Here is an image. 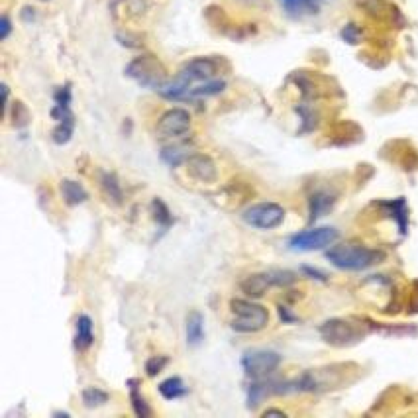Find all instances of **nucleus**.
<instances>
[{
	"label": "nucleus",
	"instance_id": "a211bd4d",
	"mask_svg": "<svg viewBox=\"0 0 418 418\" xmlns=\"http://www.w3.org/2000/svg\"><path fill=\"white\" fill-rule=\"evenodd\" d=\"M109 398H110L109 393L99 387H89L83 391V405H85L87 408L102 407V405H106V403H109Z\"/></svg>",
	"mask_w": 418,
	"mask_h": 418
},
{
	"label": "nucleus",
	"instance_id": "39448f33",
	"mask_svg": "<svg viewBox=\"0 0 418 418\" xmlns=\"http://www.w3.org/2000/svg\"><path fill=\"white\" fill-rule=\"evenodd\" d=\"M320 336L332 346H351L365 336L361 324L346 319H332L320 326Z\"/></svg>",
	"mask_w": 418,
	"mask_h": 418
},
{
	"label": "nucleus",
	"instance_id": "dca6fc26",
	"mask_svg": "<svg viewBox=\"0 0 418 418\" xmlns=\"http://www.w3.org/2000/svg\"><path fill=\"white\" fill-rule=\"evenodd\" d=\"M190 155L193 153H190L187 144H175V146H167V148L161 150V160L165 161L167 165H171V167H177L181 163H185Z\"/></svg>",
	"mask_w": 418,
	"mask_h": 418
},
{
	"label": "nucleus",
	"instance_id": "1a4fd4ad",
	"mask_svg": "<svg viewBox=\"0 0 418 418\" xmlns=\"http://www.w3.org/2000/svg\"><path fill=\"white\" fill-rule=\"evenodd\" d=\"M190 128V114L185 109H169L158 120V134L160 138L175 139L183 138Z\"/></svg>",
	"mask_w": 418,
	"mask_h": 418
},
{
	"label": "nucleus",
	"instance_id": "5701e85b",
	"mask_svg": "<svg viewBox=\"0 0 418 418\" xmlns=\"http://www.w3.org/2000/svg\"><path fill=\"white\" fill-rule=\"evenodd\" d=\"M332 202L334 199L328 197V195H324V193H319V195H314L312 199H310V212H312V218H319L322 216L326 210L332 207Z\"/></svg>",
	"mask_w": 418,
	"mask_h": 418
},
{
	"label": "nucleus",
	"instance_id": "4be33fe9",
	"mask_svg": "<svg viewBox=\"0 0 418 418\" xmlns=\"http://www.w3.org/2000/svg\"><path fill=\"white\" fill-rule=\"evenodd\" d=\"M100 181H102V187H104L110 199L114 200V202H120L122 200V187H120L116 175L114 173H102V179Z\"/></svg>",
	"mask_w": 418,
	"mask_h": 418
},
{
	"label": "nucleus",
	"instance_id": "423d86ee",
	"mask_svg": "<svg viewBox=\"0 0 418 418\" xmlns=\"http://www.w3.org/2000/svg\"><path fill=\"white\" fill-rule=\"evenodd\" d=\"M279 365H281V356L275 351H269V349H253V351L244 354V358H242L244 373L256 381H261L271 375Z\"/></svg>",
	"mask_w": 418,
	"mask_h": 418
},
{
	"label": "nucleus",
	"instance_id": "ddd939ff",
	"mask_svg": "<svg viewBox=\"0 0 418 418\" xmlns=\"http://www.w3.org/2000/svg\"><path fill=\"white\" fill-rule=\"evenodd\" d=\"M95 342V332H92V320L87 314H81L75 324V348L79 351H87Z\"/></svg>",
	"mask_w": 418,
	"mask_h": 418
},
{
	"label": "nucleus",
	"instance_id": "393cba45",
	"mask_svg": "<svg viewBox=\"0 0 418 418\" xmlns=\"http://www.w3.org/2000/svg\"><path fill=\"white\" fill-rule=\"evenodd\" d=\"M167 363H169V358H165V356H153L146 361V373H148V377H155V375H160L163 369L167 368Z\"/></svg>",
	"mask_w": 418,
	"mask_h": 418
},
{
	"label": "nucleus",
	"instance_id": "6ab92c4d",
	"mask_svg": "<svg viewBox=\"0 0 418 418\" xmlns=\"http://www.w3.org/2000/svg\"><path fill=\"white\" fill-rule=\"evenodd\" d=\"M130 385V398H132V407H134V412L138 414V417H148L150 414V407H148V403H146V398L139 395V389H138V379H130L128 381Z\"/></svg>",
	"mask_w": 418,
	"mask_h": 418
},
{
	"label": "nucleus",
	"instance_id": "f257e3e1",
	"mask_svg": "<svg viewBox=\"0 0 418 418\" xmlns=\"http://www.w3.org/2000/svg\"><path fill=\"white\" fill-rule=\"evenodd\" d=\"M326 258L338 269L361 271V269H368L379 263V259H383V253H379L377 249L358 246V244H340L326 251Z\"/></svg>",
	"mask_w": 418,
	"mask_h": 418
},
{
	"label": "nucleus",
	"instance_id": "c85d7f7f",
	"mask_svg": "<svg viewBox=\"0 0 418 418\" xmlns=\"http://www.w3.org/2000/svg\"><path fill=\"white\" fill-rule=\"evenodd\" d=\"M263 414H265V417H269V414H279V417H285V412H283V410H277V408H267Z\"/></svg>",
	"mask_w": 418,
	"mask_h": 418
},
{
	"label": "nucleus",
	"instance_id": "2eb2a0df",
	"mask_svg": "<svg viewBox=\"0 0 418 418\" xmlns=\"http://www.w3.org/2000/svg\"><path fill=\"white\" fill-rule=\"evenodd\" d=\"M226 89V83L220 79H210L200 83L197 87H190L189 92H187V99H202V97H214V95H220L222 90Z\"/></svg>",
	"mask_w": 418,
	"mask_h": 418
},
{
	"label": "nucleus",
	"instance_id": "f03ea898",
	"mask_svg": "<svg viewBox=\"0 0 418 418\" xmlns=\"http://www.w3.org/2000/svg\"><path fill=\"white\" fill-rule=\"evenodd\" d=\"M126 77H130L132 81H136L138 85L146 87L151 90H160L169 77H167V69L163 67L158 57L153 55H139L136 60H132L126 65Z\"/></svg>",
	"mask_w": 418,
	"mask_h": 418
},
{
	"label": "nucleus",
	"instance_id": "f8f14e48",
	"mask_svg": "<svg viewBox=\"0 0 418 418\" xmlns=\"http://www.w3.org/2000/svg\"><path fill=\"white\" fill-rule=\"evenodd\" d=\"M60 189L61 197H63V200H65L69 207H79V204L87 202V199H89V193H87V189L81 185L79 181L63 179L61 181Z\"/></svg>",
	"mask_w": 418,
	"mask_h": 418
},
{
	"label": "nucleus",
	"instance_id": "9d476101",
	"mask_svg": "<svg viewBox=\"0 0 418 418\" xmlns=\"http://www.w3.org/2000/svg\"><path fill=\"white\" fill-rule=\"evenodd\" d=\"M179 73L195 87V83H204V81L214 79L216 73H218V65H216V61L210 60V57H195V60L187 61Z\"/></svg>",
	"mask_w": 418,
	"mask_h": 418
},
{
	"label": "nucleus",
	"instance_id": "0eeeda50",
	"mask_svg": "<svg viewBox=\"0 0 418 418\" xmlns=\"http://www.w3.org/2000/svg\"><path fill=\"white\" fill-rule=\"evenodd\" d=\"M338 238V232L334 228H312L299 232L289 238V248L295 251H316V249H324L332 246Z\"/></svg>",
	"mask_w": 418,
	"mask_h": 418
},
{
	"label": "nucleus",
	"instance_id": "7ed1b4c3",
	"mask_svg": "<svg viewBox=\"0 0 418 418\" xmlns=\"http://www.w3.org/2000/svg\"><path fill=\"white\" fill-rule=\"evenodd\" d=\"M230 309L234 314L232 330H236L239 334H256L269 324L267 309L251 300L234 299L230 302Z\"/></svg>",
	"mask_w": 418,
	"mask_h": 418
},
{
	"label": "nucleus",
	"instance_id": "412c9836",
	"mask_svg": "<svg viewBox=\"0 0 418 418\" xmlns=\"http://www.w3.org/2000/svg\"><path fill=\"white\" fill-rule=\"evenodd\" d=\"M283 6L291 14H302V12H319L320 0H281Z\"/></svg>",
	"mask_w": 418,
	"mask_h": 418
},
{
	"label": "nucleus",
	"instance_id": "bb28decb",
	"mask_svg": "<svg viewBox=\"0 0 418 418\" xmlns=\"http://www.w3.org/2000/svg\"><path fill=\"white\" fill-rule=\"evenodd\" d=\"M12 32V24H11V18L8 16H2L0 18V40H8V36H11Z\"/></svg>",
	"mask_w": 418,
	"mask_h": 418
},
{
	"label": "nucleus",
	"instance_id": "20e7f679",
	"mask_svg": "<svg viewBox=\"0 0 418 418\" xmlns=\"http://www.w3.org/2000/svg\"><path fill=\"white\" fill-rule=\"evenodd\" d=\"M242 220L258 230H273L283 224L285 209L277 202H258L242 212Z\"/></svg>",
	"mask_w": 418,
	"mask_h": 418
},
{
	"label": "nucleus",
	"instance_id": "f3484780",
	"mask_svg": "<svg viewBox=\"0 0 418 418\" xmlns=\"http://www.w3.org/2000/svg\"><path fill=\"white\" fill-rule=\"evenodd\" d=\"M160 393L163 398L175 400V398H181L187 395V387H185V383H183L181 377H169L160 383Z\"/></svg>",
	"mask_w": 418,
	"mask_h": 418
},
{
	"label": "nucleus",
	"instance_id": "9b49d317",
	"mask_svg": "<svg viewBox=\"0 0 418 418\" xmlns=\"http://www.w3.org/2000/svg\"><path fill=\"white\" fill-rule=\"evenodd\" d=\"M187 171L195 179L202 181V183H214L218 177V169H216V163L210 160L209 155L204 153H193L189 160L185 161Z\"/></svg>",
	"mask_w": 418,
	"mask_h": 418
},
{
	"label": "nucleus",
	"instance_id": "b1692460",
	"mask_svg": "<svg viewBox=\"0 0 418 418\" xmlns=\"http://www.w3.org/2000/svg\"><path fill=\"white\" fill-rule=\"evenodd\" d=\"M151 209L155 210V220L160 222L163 228H169L171 224H173V216H171L169 209L161 202L160 199H155L151 202Z\"/></svg>",
	"mask_w": 418,
	"mask_h": 418
},
{
	"label": "nucleus",
	"instance_id": "a878e982",
	"mask_svg": "<svg viewBox=\"0 0 418 418\" xmlns=\"http://www.w3.org/2000/svg\"><path fill=\"white\" fill-rule=\"evenodd\" d=\"M28 120H30V114H28L26 106L22 102H14V124L16 126H26Z\"/></svg>",
	"mask_w": 418,
	"mask_h": 418
},
{
	"label": "nucleus",
	"instance_id": "6e6552de",
	"mask_svg": "<svg viewBox=\"0 0 418 418\" xmlns=\"http://www.w3.org/2000/svg\"><path fill=\"white\" fill-rule=\"evenodd\" d=\"M293 273L289 271H269V273H258V275H249L246 281H242V291L251 297V299H258L263 297L271 287L275 285H287L293 283Z\"/></svg>",
	"mask_w": 418,
	"mask_h": 418
},
{
	"label": "nucleus",
	"instance_id": "cd10ccee",
	"mask_svg": "<svg viewBox=\"0 0 418 418\" xmlns=\"http://www.w3.org/2000/svg\"><path fill=\"white\" fill-rule=\"evenodd\" d=\"M2 100H4V112L8 110V87L2 85Z\"/></svg>",
	"mask_w": 418,
	"mask_h": 418
},
{
	"label": "nucleus",
	"instance_id": "4468645a",
	"mask_svg": "<svg viewBox=\"0 0 418 418\" xmlns=\"http://www.w3.org/2000/svg\"><path fill=\"white\" fill-rule=\"evenodd\" d=\"M185 332H187V344L197 348L204 340V316L199 310H193L187 316V324H185Z\"/></svg>",
	"mask_w": 418,
	"mask_h": 418
},
{
	"label": "nucleus",
	"instance_id": "aec40b11",
	"mask_svg": "<svg viewBox=\"0 0 418 418\" xmlns=\"http://www.w3.org/2000/svg\"><path fill=\"white\" fill-rule=\"evenodd\" d=\"M73 132H75V118L63 120V122H57L55 130L51 132V138L57 146H63V144H69L71 138H73Z\"/></svg>",
	"mask_w": 418,
	"mask_h": 418
}]
</instances>
